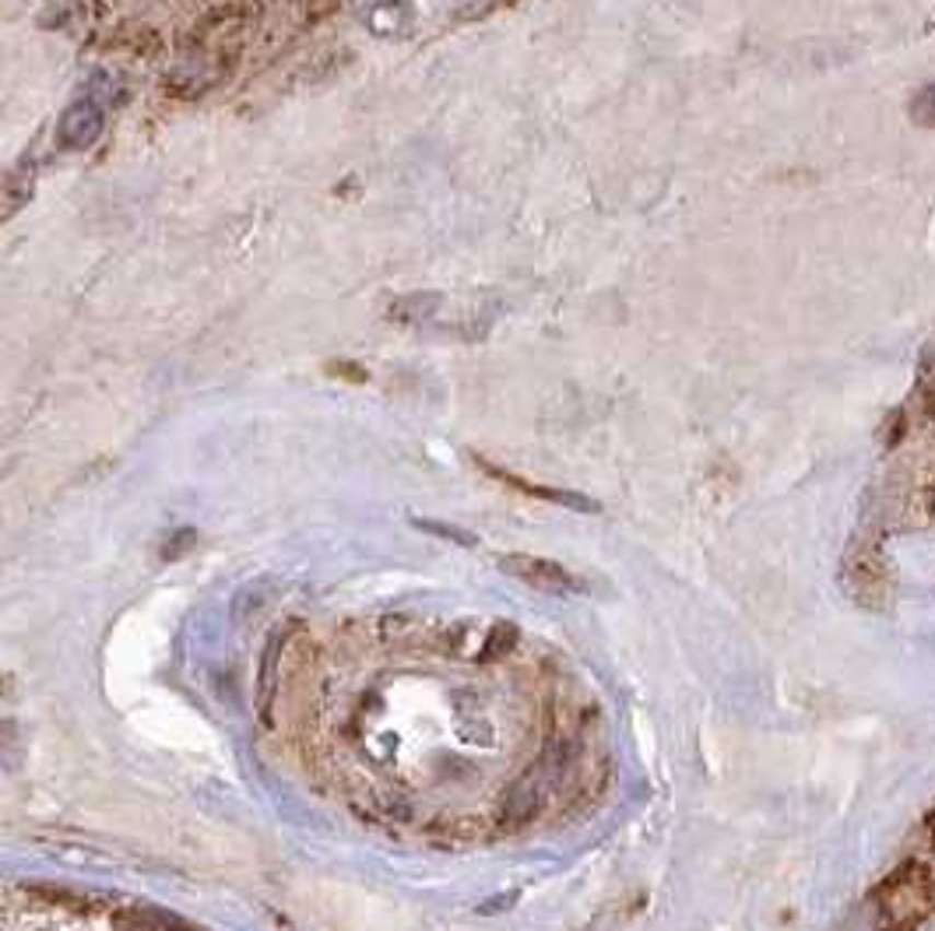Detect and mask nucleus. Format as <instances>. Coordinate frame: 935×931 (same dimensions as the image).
I'll list each match as a JSON object with an SVG mask.
<instances>
[{
  "label": "nucleus",
  "mask_w": 935,
  "mask_h": 931,
  "mask_svg": "<svg viewBox=\"0 0 935 931\" xmlns=\"http://www.w3.org/2000/svg\"><path fill=\"white\" fill-rule=\"evenodd\" d=\"M879 931H914L935 910V878L925 861L897 865L873 893Z\"/></svg>",
  "instance_id": "1"
},
{
  "label": "nucleus",
  "mask_w": 935,
  "mask_h": 931,
  "mask_svg": "<svg viewBox=\"0 0 935 931\" xmlns=\"http://www.w3.org/2000/svg\"><path fill=\"white\" fill-rule=\"evenodd\" d=\"M499 570L510 573V577L524 581L534 590H545V595H580L584 581L574 577L570 570L553 563V559H542V555H524V552H507L499 555Z\"/></svg>",
  "instance_id": "2"
},
{
  "label": "nucleus",
  "mask_w": 935,
  "mask_h": 931,
  "mask_svg": "<svg viewBox=\"0 0 935 931\" xmlns=\"http://www.w3.org/2000/svg\"><path fill=\"white\" fill-rule=\"evenodd\" d=\"M475 464H478L482 471H486L489 479L504 482V485L517 489V493H524V496H539V499H545V503H556V506H570V510H598V503H595V499H588V496H580V493H566V489H549V485H534V482H524L521 475H513V471L489 464L486 457H475Z\"/></svg>",
  "instance_id": "3"
},
{
  "label": "nucleus",
  "mask_w": 935,
  "mask_h": 931,
  "mask_svg": "<svg viewBox=\"0 0 935 931\" xmlns=\"http://www.w3.org/2000/svg\"><path fill=\"white\" fill-rule=\"evenodd\" d=\"M109 931H191L173 913H162L155 907H120L109 913Z\"/></svg>",
  "instance_id": "4"
},
{
  "label": "nucleus",
  "mask_w": 935,
  "mask_h": 931,
  "mask_svg": "<svg viewBox=\"0 0 935 931\" xmlns=\"http://www.w3.org/2000/svg\"><path fill=\"white\" fill-rule=\"evenodd\" d=\"M187 549H194V531H180V535L173 538V545L162 549V559H180Z\"/></svg>",
  "instance_id": "5"
},
{
  "label": "nucleus",
  "mask_w": 935,
  "mask_h": 931,
  "mask_svg": "<svg viewBox=\"0 0 935 931\" xmlns=\"http://www.w3.org/2000/svg\"><path fill=\"white\" fill-rule=\"evenodd\" d=\"M925 829H928V840L935 843V808L928 812V819H925Z\"/></svg>",
  "instance_id": "6"
}]
</instances>
